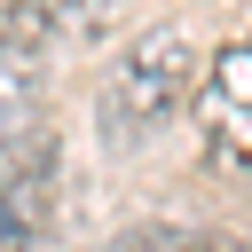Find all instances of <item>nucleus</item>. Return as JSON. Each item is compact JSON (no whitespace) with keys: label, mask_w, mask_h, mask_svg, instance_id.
<instances>
[{"label":"nucleus","mask_w":252,"mask_h":252,"mask_svg":"<svg viewBox=\"0 0 252 252\" xmlns=\"http://www.w3.org/2000/svg\"><path fill=\"white\" fill-rule=\"evenodd\" d=\"M197 87H205L197 39H189L181 24H150L142 39L118 47V63H110V79H102V94H94L102 142H110V150H118V142H126V150L150 142L165 118H181V110L197 102Z\"/></svg>","instance_id":"f257e3e1"},{"label":"nucleus","mask_w":252,"mask_h":252,"mask_svg":"<svg viewBox=\"0 0 252 252\" xmlns=\"http://www.w3.org/2000/svg\"><path fill=\"white\" fill-rule=\"evenodd\" d=\"M197 150H205L213 173L252 181V32L228 39L205 63V87H197Z\"/></svg>","instance_id":"f03ea898"},{"label":"nucleus","mask_w":252,"mask_h":252,"mask_svg":"<svg viewBox=\"0 0 252 252\" xmlns=\"http://www.w3.org/2000/svg\"><path fill=\"white\" fill-rule=\"evenodd\" d=\"M39 126H47V79H39V55L16 47V39L0 32V150L24 142V134H39Z\"/></svg>","instance_id":"39448f33"},{"label":"nucleus","mask_w":252,"mask_h":252,"mask_svg":"<svg viewBox=\"0 0 252 252\" xmlns=\"http://www.w3.org/2000/svg\"><path fill=\"white\" fill-rule=\"evenodd\" d=\"M55 173H63V150L55 134H24L0 150V252H39L47 228H55Z\"/></svg>","instance_id":"7ed1b4c3"},{"label":"nucleus","mask_w":252,"mask_h":252,"mask_svg":"<svg viewBox=\"0 0 252 252\" xmlns=\"http://www.w3.org/2000/svg\"><path fill=\"white\" fill-rule=\"evenodd\" d=\"M94 252H244V244H228V236H213V228H126V236H110V244H94Z\"/></svg>","instance_id":"423d86ee"},{"label":"nucleus","mask_w":252,"mask_h":252,"mask_svg":"<svg viewBox=\"0 0 252 252\" xmlns=\"http://www.w3.org/2000/svg\"><path fill=\"white\" fill-rule=\"evenodd\" d=\"M118 8H126V0H8V8H0V32L47 63V55H63V47L110 39Z\"/></svg>","instance_id":"20e7f679"}]
</instances>
